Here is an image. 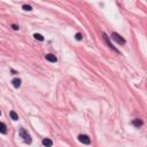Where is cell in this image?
<instances>
[{
	"instance_id": "obj_1",
	"label": "cell",
	"mask_w": 147,
	"mask_h": 147,
	"mask_svg": "<svg viewBox=\"0 0 147 147\" xmlns=\"http://www.w3.org/2000/svg\"><path fill=\"white\" fill-rule=\"evenodd\" d=\"M20 136H21V138H23L24 142L31 144V137H30L29 132L26 131L25 129H20Z\"/></svg>"
},
{
	"instance_id": "obj_2",
	"label": "cell",
	"mask_w": 147,
	"mask_h": 147,
	"mask_svg": "<svg viewBox=\"0 0 147 147\" xmlns=\"http://www.w3.org/2000/svg\"><path fill=\"white\" fill-rule=\"evenodd\" d=\"M112 38L114 39L117 44H120V45H124V44H125V40H124V38H123L122 36H120L118 33H116V32H113V33H112Z\"/></svg>"
},
{
	"instance_id": "obj_3",
	"label": "cell",
	"mask_w": 147,
	"mask_h": 147,
	"mask_svg": "<svg viewBox=\"0 0 147 147\" xmlns=\"http://www.w3.org/2000/svg\"><path fill=\"white\" fill-rule=\"evenodd\" d=\"M78 140L81 141L82 144H84V145H90L91 144V139L89 138V136H86V134H79L78 136Z\"/></svg>"
},
{
	"instance_id": "obj_4",
	"label": "cell",
	"mask_w": 147,
	"mask_h": 147,
	"mask_svg": "<svg viewBox=\"0 0 147 147\" xmlns=\"http://www.w3.org/2000/svg\"><path fill=\"white\" fill-rule=\"evenodd\" d=\"M46 60L50 61V62H56V61H58L56 56L53 55V54H46Z\"/></svg>"
},
{
	"instance_id": "obj_5",
	"label": "cell",
	"mask_w": 147,
	"mask_h": 147,
	"mask_svg": "<svg viewBox=\"0 0 147 147\" xmlns=\"http://www.w3.org/2000/svg\"><path fill=\"white\" fill-rule=\"evenodd\" d=\"M103 38H105V40H106V43H107V45H108V47H109V48H112L113 51L117 52V50H116V48L114 47V46H113V45L110 44V41L108 40V37H107V35H106V33H103Z\"/></svg>"
},
{
	"instance_id": "obj_6",
	"label": "cell",
	"mask_w": 147,
	"mask_h": 147,
	"mask_svg": "<svg viewBox=\"0 0 147 147\" xmlns=\"http://www.w3.org/2000/svg\"><path fill=\"white\" fill-rule=\"evenodd\" d=\"M43 145L46 147H52L53 141H52L51 139H48V138H45V139H43Z\"/></svg>"
},
{
	"instance_id": "obj_7",
	"label": "cell",
	"mask_w": 147,
	"mask_h": 147,
	"mask_svg": "<svg viewBox=\"0 0 147 147\" xmlns=\"http://www.w3.org/2000/svg\"><path fill=\"white\" fill-rule=\"evenodd\" d=\"M12 83H13V85H14V87H16V89H19L20 86H21V79L20 78H14L13 81H12Z\"/></svg>"
},
{
	"instance_id": "obj_8",
	"label": "cell",
	"mask_w": 147,
	"mask_h": 147,
	"mask_svg": "<svg viewBox=\"0 0 147 147\" xmlns=\"http://www.w3.org/2000/svg\"><path fill=\"white\" fill-rule=\"evenodd\" d=\"M0 133H7V127L2 122H0Z\"/></svg>"
},
{
	"instance_id": "obj_9",
	"label": "cell",
	"mask_w": 147,
	"mask_h": 147,
	"mask_svg": "<svg viewBox=\"0 0 147 147\" xmlns=\"http://www.w3.org/2000/svg\"><path fill=\"white\" fill-rule=\"evenodd\" d=\"M133 125L134 127H137V128H139V127L142 125V121L139 120V118H136V120H133Z\"/></svg>"
},
{
	"instance_id": "obj_10",
	"label": "cell",
	"mask_w": 147,
	"mask_h": 147,
	"mask_svg": "<svg viewBox=\"0 0 147 147\" xmlns=\"http://www.w3.org/2000/svg\"><path fill=\"white\" fill-rule=\"evenodd\" d=\"M9 116L12 117V120H14V121H17V120H19V115H17L14 110H12V112L9 113Z\"/></svg>"
},
{
	"instance_id": "obj_11",
	"label": "cell",
	"mask_w": 147,
	"mask_h": 147,
	"mask_svg": "<svg viewBox=\"0 0 147 147\" xmlns=\"http://www.w3.org/2000/svg\"><path fill=\"white\" fill-rule=\"evenodd\" d=\"M33 37H35V39H37L39 41H43V40H44V37H43L41 35H39V33H35Z\"/></svg>"
},
{
	"instance_id": "obj_12",
	"label": "cell",
	"mask_w": 147,
	"mask_h": 147,
	"mask_svg": "<svg viewBox=\"0 0 147 147\" xmlns=\"http://www.w3.org/2000/svg\"><path fill=\"white\" fill-rule=\"evenodd\" d=\"M23 9H24V10H28V12H30V10H32V7L29 6V5H24V6H23Z\"/></svg>"
},
{
	"instance_id": "obj_13",
	"label": "cell",
	"mask_w": 147,
	"mask_h": 147,
	"mask_svg": "<svg viewBox=\"0 0 147 147\" xmlns=\"http://www.w3.org/2000/svg\"><path fill=\"white\" fill-rule=\"evenodd\" d=\"M75 37H76L77 40H82V39H83V36H82V33H79V32H78V33H76V36H75Z\"/></svg>"
},
{
	"instance_id": "obj_14",
	"label": "cell",
	"mask_w": 147,
	"mask_h": 147,
	"mask_svg": "<svg viewBox=\"0 0 147 147\" xmlns=\"http://www.w3.org/2000/svg\"><path fill=\"white\" fill-rule=\"evenodd\" d=\"M12 28H13L14 30H19V26L16 25V24H13V25H12Z\"/></svg>"
},
{
	"instance_id": "obj_15",
	"label": "cell",
	"mask_w": 147,
	"mask_h": 147,
	"mask_svg": "<svg viewBox=\"0 0 147 147\" xmlns=\"http://www.w3.org/2000/svg\"><path fill=\"white\" fill-rule=\"evenodd\" d=\"M0 115H1V112H0Z\"/></svg>"
}]
</instances>
